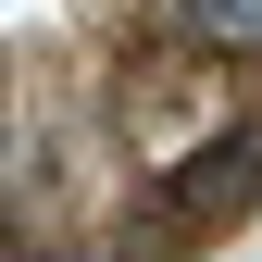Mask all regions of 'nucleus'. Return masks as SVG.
<instances>
[{
    "mask_svg": "<svg viewBox=\"0 0 262 262\" xmlns=\"http://www.w3.org/2000/svg\"><path fill=\"white\" fill-rule=\"evenodd\" d=\"M250 187H262V138H225V150H200V162H187L162 200H175V225H212V212H237Z\"/></svg>",
    "mask_w": 262,
    "mask_h": 262,
    "instance_id": "obj_1",
    "label": "nucleus"
},
{
    "mask_svg": "<svg viewBox=\"0 0 262 262\" xmlns=\"http://www.w3.org/2000/svg\"><path fill=\"white\" fill-rule=\"evenodd\" d=\"M162 25H175L187 50H212V62H250L262 50V0H162Z\"/></svg>",
    "mask_w": 262,
    "mask_h": 262,
    "instance_id": "obj_2",
    "label": "nucleus"
}]
</instances>
